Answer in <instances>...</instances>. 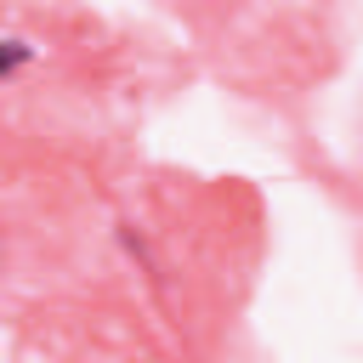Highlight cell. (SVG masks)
Masks as SVG:
<instances>
[{
  "instance_id": "1",
  "label": "cell",
  "mask_w": 363,
  "mask_h": 363,
  "mask_svg": "<svg viewBox=\"0 0 363 363\" xmlns=\"http://www.w3.org/2000/svg\"><path fill=\"white\" fill-rule=\"evenodd\" d=\"M23 62H34V45H28V40H0V79L17 74Z\"/></svg>"
}]
</instances>
